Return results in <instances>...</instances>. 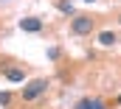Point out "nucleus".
Wrapping results in <instances>:
<instances>
[{
	"instance_id": "obj_1",
	"label": "nucleus",
	"mask_w": 121,
	"mask_h": 109,
	"mask_svg": "<svg viewBox=\"0 0 121 109\" xmlns=\"http://www.w3.org/2000/svg\"><path fill=\"white\" fill-rule=\"evenodd\" d=\"M45 90H48V78H34L23 87V101H37L39 95H45Z\"/></svg>"
},
{
	"instance_id": "obj_2",
	"label": "nucleus",
	"mask_w": 121,
	"mask_h": 109,
	"mask_svg": "<svg viewBox=\"0 0 121 109\" xmlns=\"http://www.w3.org/2000/svg\"><path fill=\"white\" fill-rule=\"evenodd\" d=\"M70 31L79 34V36H85V34H90V31H93V20L87 17V14H76V17L70 20Z\"/></svg>"
},
{
	"instance_id": "obj_3",
	"label": "nucleus",
	"mask_w": 121,
	"mask_h": 109,
	"mask_svg": "<svg viewBox=\"0 0 121 109\" xmlns=\"http://www.w3.org/2000/svg\"><path fill=\"white\" fill-rule=\"evenodd\" d=\"M20 28H23L26 34H39V31H42V20H39V17H23V20H20Z\"/></svg>"
},
{
	"instance_id": "obj_4",
	"label": "nucleus",
	"mask_w": 121,
	"mask_h": 109,
	"mask_svg": "<svg viewBox=\"0 0 121 109\" xmlns=\"http://www.w3.org/2000/svg\"><path fill=\"white\" fill-rule=\"evenodd\" d=\"M116 42H118V34H116V31H101V34H99V45H104V48H113Z\"/></svg>"
},
{
	"instance_id": "obj_5",
	"label": "nucleus",
	"mask_w": 121,
	"mask_h": 109,
	"mask_svg": "<svg viewBox=\"0 0 121 109\" xmlns=\"http://www.w3.org/2000/svg\"><path fill=\"white\" fill-rule=\"evenodd\" d=\"M6 78H9L11 84L26 81V70H20V67H9V70H6Z\"/></svg>"
},
{
	"instance_id": "obj_6",
	"label": "nucleus",
	"mask_w": 121,
	"mask_h": 109,
	"mask_svg": "<svg viewBox=\"0 0 121 109\" xmlns=\"http://www.w3.org/2000/svg\"><path fill=\"white\" fill-rule=\"evenodd\" d=\"M76 109H104V104L96 101V98H82V101L76 104Z\"/></svg>"
},
{
	"instance_id": "obj_7",
	"label": "nucleus",
	"mask_w": 121,
	"mask_h": 109,
	"mask_svg": "<svg viewBox=\"0 0 121 109\" xmlns=\"http://www.w3.org/2000/svg\"><path fill=\"white\" fill-rule=\"evenodd\" d=\"M11 104V92H0V106H9Z\"/></svg>"
},
{
	"instance_id": "obj_8",
	"label": "nucleus",
	"mask_w": 121,
	"mask_h": 109,
	"mask_svg": "<svg viewBox=\"0 0 121 109\" xmlns=\"http://www.w3.org/2000/svg\"><path fill=\"white\" fill-rule=\"evenodd\" d=\"M59 11H65V14H73V6H70V3H59Z\"/></svg>"
},
{
	"instance_id": "obj_9",
	"label": "nucleus",
	"mask_w": 121,
	"mask_h": 109,
	"mask_svg": "<svg viewBox=\"0 0 121 109\" xmlns=\"http://www.w3.org/2000/svg\"><path fill=\"white\" fill-rule=\"evenodd\" d=\"M118 106H121V95H118Z\"/></svg>"
},
{
	"instance_id": "obj_10",
	"label": "nucleus",
	"mask_w": 121,
	"mask_h": 109,
	"mask_svg": "<svg viewBox=\"0 0 121 109\" xmlns=\"http://www.w3.org/2000/svg\"><path fill=\"white\" fill-rule=\"evenodd\" d=\"M85 3H93V0H85Z\"/></svg>"
},
{
	"instance_id": "obj_11",
	"label": "nucleus",
	"mask_w": 121,
	"mask_h": 109,
	"mask_svg": "<svg viewBox=\"0 0 121 109\" xmlns=\"http://www.w3.org/2000/svg\"><path fill=\"white\" fill-rule=\"evenodd\" d=\"M118 23H121V17H118Z\"/></svg>"
}]
</instances>
